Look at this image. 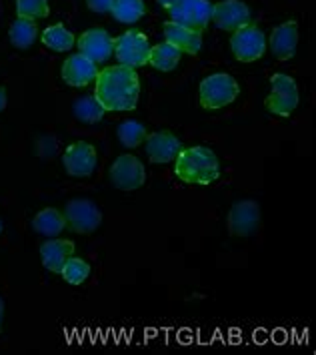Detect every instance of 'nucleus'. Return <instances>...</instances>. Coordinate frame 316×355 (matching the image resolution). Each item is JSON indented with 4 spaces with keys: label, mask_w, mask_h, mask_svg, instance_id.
<instances>
[{
    "label": "nucleus",
    "mask_w": 316,
    "mask_h": 355,
    "mask_svg": "<svg viewBox=\"0 0 316 355\" xmlns=\"http://www.w3.org/2000/svg\"><path fill=\"white\" fill-rule=\"evenodd\" d=\"M94 98L106 112L134 111L138 105L140 83L138 75L131 67H106L94 78Z\"/></svg>",
    "instance_id": "1"
},
{
    "label": "nucleus",
    "mask_w": 316,
    "mask_h": 355,
    "mask_svg": "<svg viewBox=\"0 0 316 355\" xmlns=\"http://www.w3.org/2000/svg\"><path fill=\"white\" fill-rule=\"evenodd\" d=\"M174 175L188 185H210L221 177V163L206 147H188L176 155Z\"/></svg>",
    "instance_id": "2"
},
{
    "label": "nucleus",
    "mask_w": 316,
    "mask_h": 355,
    "mask_svg": "<svg viewBox=\"0 0 316 355\" xmlns=\"http://www.w3.org/2000/svg\"><path fill=\"white\" fill-rule=\"evenodd\" d=\"M241 93L239 83L226 73H216V75L206 76L205 80L201 83V105L205 107L206 111H216L223 109L226 105L234 103L236 96Z\"/></svg>",
    "instance_id": "3"
},
{
    "label": "nucleus",
    "mask_w": 316,
    "mask_h": 355,
    "mask_svg": "<svg viewBox=\"0 0 316 355\" xmlns=\"http://www.w3.org/2000/svg\"><path fill=\"white\" fill-rule=\"evenodd\" d=\"M112 53L122 67H131V69L145 67L149 64L150 42L145 33L129 31L112 40Z\"/></svg>",
    "instance_id": "4"
},
{
    "label": "nucleus",
    "mask_w": 316,
    "mask_h": 355,
    "mask_svg": "<svg viewBox=\"0 0 316 355\" xmlns=\"http://www.w3.org/2000/svg\"><path fill=\"white\" fill-rule=\"evenodd\" d=\"M270 87L272 91L264 98V107L277 116H290L298 107L297 80L292 76L277 73L270 76Z\"/></svg>",
    "instance_id": "5"
},
{
    "label": "nucleus",
    "mask_w": 316,
    "mask_h": 355,
    "mask_svg": "<svg viewBox=\"0 0 316 355\" xmlns=\"http://www.w3.org/2000/svg\"><path fill=\"white\" fill-rule=\"evenodd\" d=\"M64 223L78 235H91L102 223V213L96 203L89 199H73L64 207Z\"/></svg>",
    "instance_id": "6"
},
{
    "label": "nucleus",
    "mask_w": 316,
    "mask_h": 355,
    "mask_svg": "<svg viewBox=\"0 0 316 355\" xmlns=\"http://www.w3.org/2000/svg\"><path fill=\"white\" fill-rule=\"evenodd\" d=\"M170 22H176L190 31H205L210 22L212 4L208 0H176L167 8Z\"/></svg>",
    "instance_id": "7"
},
{
    "label": "nucleus",
    "mask_w": 316,
    "mask_h": 355,
    "mask_svg": "<svg viewBox=\"0 0 316 355\" xmlns=\"http://www.w3.org/2000/svg\"><path fill=\"white\" fill-rule=\"evenodd\" d=\"M230 49L241 62H254L264 55L266 51V37L259 26L246 24L230 37Z\"/></svg>",
    "instance_id": "8"
},
{
    "label": "nucleus",
    "mask_w": 316,
    "mask_h": 355,
    "mask_svg": "<svg viewBox=\"0 0 316 355\" xmlns=\"http://www.w3.org/2000/svg\"><path fill=\"white\" fill-rule=\"evenodd\" d=\"M112 185L120 191H136L145 185L147 171L142 161L134 155H120L111 167Z\"/></svg>",
    "instance_id": "9"
},
{
    "label": "nucleus",
    "mask_w": 316,
    "mask_h": 355,
    "mask_svg": "<svg viewBox=\"0 0 316 355\" xmlns=\"http://www.w3.org/2000/svg\"><path fill=\"white\" fill-rule=\"evenodd\" d=\"M261 225V207L257 201H236L228 211V231L232 237H248Z\"/></svg>",
    "instance_id": "10"
},
{
    "label": "nucleus",
    "mask_w": 316,
    "mask_h": 355,
    "mask_svg": "<svg viewBox=\"0 0 316 355\" xmlns=\"http://www.w3.org/2000/svg\"><path fill=\"white\" fill-rule=\"evenodd\" d=\"M62 165L71 177L86 179L96 168V150L93 145L84 143V141L73 143L66 147L64 155H62Z\"/></svg>",
    "instance_id": "11"
},
{
    "label": "nucleus",
    "mask_w": 316,
    "mask_h": 355,
    "mask_svg": "<svg viewBox=\"0 0 316 355\" xmlns=\"http://www.w3.org/2000/svg\"><path fill=\"white\" fill-rule=\"evenodd\" d=\"M210 20L228 33H234L242 26L250 24V10L242 0H221L212 4Z\"/></svg>",
    "instance_id": "12"
},
{
    "label": "nucleus",
    "mask_w": 316,
    "mask_h": 355,
    "mask_svg": "<svg viewBox=\"0 0 316 355\" xmlns=\"http://www.w3.org/2000/svg\"><path fill=\"white\" fill-rule=\"evenodd\" d=\"M78 42V51L80 55L86 56L89 60H93L94 64L98 62H106L112 55V38L106 31L102 28H91L86 33H82Z\"/></svg>",
    "instance_id": "13"
},
{
    "label": "nucleus",
    "mask_w": 316,
    "mask_h": 355,
    "mask_svg": "<svg viewBox=\"0 0 316 355\" xmlns=\"http://www.w3.org/2000/svg\"><path fill=\"white\" fill-rule=\"evenodd\" d=\"M147 143V155L152 163L165 165L176 159V155L180 153L183 145L178 141V137H174L170 131H156L147 135L145 139Z\"/></svg>",
    "instance_id": "14"
},
{
    "label": "nucleus",
    "mask_w": 316,
    "mask_h": 355,
    "mask_svg": "<svg viewBox=\"0 0 316 355\" xmlns=\"http://www.w3.org/2000/svg\"><path fill=\"white\" fill-rule=\"evenodd\" d=\"M165 38L168 44L178 49V53L186 55H198L203 49V33L201 31H190L186 26H180L176 22H165Z\"/></svg>",
    "instance_id": "15"
},
{
    "label": "nucleus",
    "mask_w": 316,
    "mask_h": 355,
    "mask_svg": "<svg viewBox=\"0 0 316 355\" xmlns=\"http://www.w3.org/2000/svg\"><path fill=\"white\" fill-rule=\"evenodd\" d=\"M96 75H98L96 64L80 53L68 56L66 62L62 64V78L71 87H86L96 78Z\"/></svg>",
    "instance_id": "16"
},
{
    "label": "nucleus",
    "mask_w": 316,
    "mask_h": 355,
    "mask_svg": "<svg viewBox=\"0 0 316 355\" xmlns=\"http://www.w3.org/2000/svg\"><path fill=\"white\" fill-rule=\"evenodd\" d=\"M298 24L295 20L277 26L270 35V51L279 60H288L297 53Z\"/></svg>",
    "instance_id": "17"
},
{
    "label": "nucleus",
    "mask_w": 316,
    "mask_h": 355,
    "mask_svg": "<svg viewBox=\"0 0 316 355\" xmlns=\"http://www.w3.org/2000/svg\"><path fill=\"white\" fill-rule=\"evenodd\" d=\"M75 255V243L73 241H66V239H48L40 245V259L42 265L53 271V273H60L62 265L68 257Z\"/></svg>",
    "instance_id": "18"
},
{
    "label": "nucleus",
    "mask_w": 316,
    "mask_h": 355,
    "mask_svg": "<svg viewBox=\"0 0 316 355\" xmlns=\"http://www.w3.org/2000/svg\"><path fill=\"white\" fill-rule=\"evenodd\" d=\"M32 227H35L37 233L50 239V237L60 235L64 231L66 223H64V217H62V213L58 209H50L48 207V209H42L37 217L32 219Z\"/></svg>",
    "instance_id": "19"
},
{
    "label": "nucleus",
    "mask_w": 316,
    "mask_h": 355,
    "mask_svg": "<svg viewBox=\"0 0 316 355\" xmlns=\"http://www.w3.org/2000/svg\"><path fill=\"white\" fill-rule=\"evenodd\" d=\"M42 42H44V46H48L55 53H66L75 46L76 38L64 24H55L42 33Z\"/></svg>",
    "instance_id": "20"
},
{
    "label": "nucleus",
    "mask_w": 316,
    "mask_h": 355,
    "mask_svg": "<svg viewBox=\"0 0 316 355\" xmlns=\"http://www.w3.org/2000/svg\"><path fill=\"white\" fill-rule=\"evenodd\" d=\"M180 55H183V53H178V49H174L172 44L160 42V44H156V46H150L149 64H152V67L158 69V71L168 73V71L176 69V64H178V60H180Z\"/></svg>",
    "instance_id": "21"
},
{
    "label": "nucleus",
    "mask_w": 316,
    "mask_h": 355,
    "mask_svg": "<svg viewBox=\"0 0 316 355\" xmlns=\"http://www.w3.org/2000/svg\"><path fill=\"white\" fill-rule=\"evenodd\" d=\"M8 37H10V42H12L17 49H28L38 37L37 20L20 19L19 17V19L10 24Z\"/></svg>",
    "instance_id": "22"
},
{
    "label": "nucleus",
    "mask_w": 316,
    "mask_h": 355,
    "mask_svg": "<svg viewBox=\"0 0 316 355\" xmlns=\"http://www.w3.org/2000/svg\"><path fill=\"white\" fill-rule=\"evenodd\" d=\"M111 12L118 22L131 24V22L140 20V17H145L147 6H145V0H114Z\"/></svg>",
    "instance_id": "23"
},
{
    "label": "nucleus",
    "mask_w": 316,
    "mask_h": 355,
    "mask_svg": "<svg viewBox=\"0 0 316 355\" xmlns=\"http://www.w3.org/2000/svg\"><path fill=\"white\" fill-rule=\"evenodd\" d=\"M116 135H118V141H120L124 147L136 149V147H140V145L145 143V139H147V127H145L142 123H138V121H124V123H120Z\"/></svg>",
    "instance_id": "24"
},
{
    "label": "nucleus",
    "mask_w": 316,
    "mask_h": 355,
    "mask_svg": "<svg viewBox=\"0 0 316 355\" xmlns=\"http://www.w3.org/2000/svg\"><path fill=\"white\" fill-rule=\"evenodd\" d=\"M73 112H75L76 119L82 121V123H98L106 111L102 109V105L94 96H82V98L75 101Z\"/></svg>",
    "instance_id": "25"
},
{
    "label": "nucleus",
    "mask_w": 316,
    "mask_h": 355,
    "mask_svg": "<svg viewBox=\"0 0 316 355\" xmlns=\"http://www.w3.org/2000/svg\"><path fill=\"white\" fill-rule=\"evenodd\" d=\"M60 275L71 285H82L91 275V265L80 257H68L60 269Z\"/></svg>",
    "instance_id": "26"
},
{
    "label": "nucleus",
    "mask_w": 316,
    "mask_h": 355,
    "mask_svg": "<svg viewBox=\"0 0 316 355\" xmlns=\"http://www.w3.org/2000/svg\"><path fill=\"white\" fill-rule=\"evenodd\" d=\"M48 12V0H17V15L20 19H46Z\"/></svg>",
    "instance_id": "27"
},
{
    "label": "nucleus",
    "mask_w": 316,
    "mask_h": 355,
    "mask_svg": "<svg viewBox=\"0 0 316 355\" xmlns=\"http://www.w3.org/2000/svg\"><path fill=\"white\" fill-rule=\"evenodd\" d=\"M86 4L94 12H111L114 0H86Z\"/></svg>",
    "instance_id": "28"
},
{
    "label": "nucleus",
    "mask_w": 316,
    "mask_h": 355,
    "mask_svg": "<svg viewBox=\"0 0 316 355\" xmlns=\"http://www.w3.org/2000/svg\"><path fill=\"white\" fill-rule=\"evenodd\" d=\"M6 109V91L0 87V112Z\"/></svg>",
    "instance_id": "29"
},
{
    "label": "nucleus",
    "mask_w": 316,
    "mask_h": 355,
    "mask_svg": "<svg viewBox=\"0 0 316 355\" xmlns=\"http://www.w3.org/2000/svg\"><path fill=\"white\" fill-rule=\"evenodd\" d=\"M156 2H158V4H160L162 8H168V6H170V4H174L176 0H156Z\"/></svg>",
    "instance_id": "30"
},
{
    "label": "nucleus",
    "mask_w": 316,
    "mask_h": 355,
    "mask_svg": "<svg viewBox=\"0 0 316 355\" xmlns=\"http://www.w3.org/2000/svg\"><path fill=\"white\" fill-rule=\"evenodd\" d=\"M2 319H4V301L0 300V331H2Z\"/></svg>",
    "instance_id": "31"
},
{
    "label": "nucleus",
    "mask_w": 316,
    "mask_h": 355,
    "mask_svg": "<svg viewBox=\"0 0 316 355\" xmlns=\"http://www.w3.org/2000/svg\"><path fill=\"white\" fill-rule=\"evenodd\" d=\"M0 233H2V221H0Z\"/></svg>",
    "instance_id": "32"
}]
</instances>
